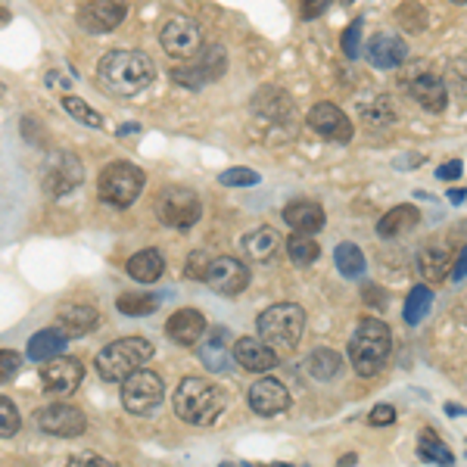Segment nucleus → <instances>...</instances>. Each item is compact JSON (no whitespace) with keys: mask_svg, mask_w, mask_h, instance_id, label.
I'll return each instance as SVG.
<instances>
[{"mask_svg":"<svg viewBox=\"0 0 467 467\" xmlns=\"http://www.w3.org/2000/svg\"><path fill=\"white\" fill-rule=\"evenodd\" d=\"M156 78V63L140 50H109L97 66V81L112 97H138Z\"/></svg>","mask_w":467,"mask_h":467,"instance_id":"f257e3e1","label":"nucleus"},{"mask_svg":"<svg viewBox=\"0 0 467 467\" xmlns=\"http://www.w3.org/2000/svg\"><path fill=\"white\" fill-rule=\"evenodd\" d=\"M228 405L224 389L213 380L202 378H184L175 389V414L184 424L193 427H209L218 420V414Z\"/></svg>","mask_w":467,"mask_h":467,"instance_id":"f03ea898","label":"nucleus"},{"mask_svg":"<svg viewBox=\"0 0 467 467\" xmlns=\"http://www.w3.org/2000/svg\"><path fill=\"white\" fill-rule=\"evenodd\" d=\"M389 352H393V334L380 318L358 321L356 334L349 340V365L358 378H374L383 371Z\"/></svg>","mask_w":467,"mask_h":467,"instance_id":"7ed1b4c3","label":"nucleus"},{"mask_svg":"<svg viewBox=\"0 0 467 467\" xmlns=\"http://www.w3.org/2000/svg\"><path fill=\"white\" fill-rule=\"evenodd\" d=\"M153 343L144 337H125V340L109 343L97 356V374L107 383H122L128 374L140 371L150 358H153Z\"/></svg>","mask_w":467,"mask_h":467,"instance_id":"20e7f679","label":"nucleus"},{"mask_svg":"<svg viewBox=\"0 0 467 467\" xmlns=\"http://www.w3.org/2000/svg\"><path fill=\"white\" fill-rule=\"evenodd\" d=\"M306 330V312L296 303H277L259 315V337L277 352L296 349Z\"/></svg>","mask_w":467,"mask_h":467,"instance_id":"39448f33","label":"nucleus"},{"mask_svg":"<svg viewBox=\"0 0 467 467\" xmlns=\"http://www.w3.org/2000/svg\"><path fill=\"white\" fill-rule=\"evenodd\" d=\"M399 90L409 94L418 107H424L431 112H442L449 103V85L442 81V75H436L427 63L405 66L402 75H399Z\"/></svg>","mask_w":467,"mask_h":467,"instance_id":"423d86ee","label":"nucleus"},{"mask_svg":"<svg viewBox=\"0 0 467 467\" xmlns=\"http://www.w3.org/2000/svg\"><path fill=\"white\" fill-rule=\"evenodd\" d=\"M140 191H144V171L131 162H109L100 171V181H97L100 200L116 209H128L140 197Z\"/></svg>","mask_w":467,"mask_h":467,"instance_id":"0eeeda50","label":"nucleus"},{"mask_svg":"<svg viewBox=\"0 0 467 467\" xmlns=\"http://www.w3.org/2000/svg\"><path fill=\"white\" fill-rule=\"evenodd\" d=\"M224 69H228V54H224L218 44H206V47H200L193 57H187L184 66L171 69V78L187 90H200V88L213 85L215 78H222Z\"/></svg>","mask_w":467,"mask_h":467,"instance_id":"6e6552de","label":"nucleus"},{"mask_svg":"<svg viewBox=\"0 0 467 467\" xmlns=\"http://www.w3.org/2000/svg\"><path fill=\"white\" fill-rule=\"evenodd\" d=\"M156 215L165 228H178L187 231L202 218V206L200 197L187 187H165V191L156 197Z\"/></svg>","mask_w":467,"mask_h":467,"instance_id":"1a4fd4ad","label":"nucleus"},{"mask_svg":"<svg viewBox=\"0 0 467 467\" xmlns=\"http://www.w3.org/2000/svg\"><path fill=\"white\" fill-rule=\"evenodd\" d=\"M165 399V387H162V378L153 371H134L128 374L122 380V405L131 414H150L162 405Z\"/></svg>","mask_w":467,"mask_h":467,"instance_id":"9d476101","label":"nucleus"},{"mask_svg":"<svg viewBox=\"0 0 467 467\" xmlns=\"http://www.w3.org/2000/svg\"><path fill=\"white\" fill-rule=\"evenodd\" d=\"M162 50L171 59H187L202 47V28L197 19L191 16H171L160 32Z\"/></svg>","mask_w":467,"mask_h":467,"instance_id":"9b49d317","label":"nucleus"},{"mask_svg":"<svg viewBox=\"0 0 467 467\" xmlns=\"http://www.w3.org/2000/svg\"><path fill=\"white\" fill-rule=\"evenodd\" d=\"M202 281H206L218 296H240V293L250 287V265L234 259V255H222V259L209 262V271Z\"/></svg>","mask_w":467,"mask_h":467,"instance_id":"f8f14e48","label":"nucleus"},{"mask_svg":"<svg viewBox=\"0 0 467 467\" xmlns=\"http://www.w3.org/2000/svg\"><path fill=\"white\" fill-rule=\"evenodd\" d=\"M306 119H308V128H312L315 134H321L324 140H334V144H349L352 134H356L352 119L346 116L337 103H327V100L315 103Z\"/></svg>","mask_w":467,"mask_h":467,"instance_id":"ddd939ff","label":"nucleus"},{"mask_svg":"<svg viewBox=\"0 0 467 467\" xmlns=\"http://www.w3.org/2000/svg\"><path fill=\"white\" fill-rule=\"evenodd\" d=\"M85 181V169H81V160L75 153H57L54 160L44 169V193L47 197H69L75 187Z\"/></svg>","mask_w":467,"mask_h":467,"instance_id":"4468645a","label":"nucleus"},{"mask_svg":"<svg viewBox=\"0 0 467 467\" xmlns=\"http://www.w3.org/2000/svg\"><path fill=\"white\" fill-rule=\"evenodd\" d=\"M128 16V0H88L78 10V26L90 35H107Z\"/></svg>","mask_w":467,"mask_h":467,"instance_id":"2eb2a0df","label":"nucleus"},{"mask_svg":"<svg viewBox=\"0 0 467 467\" xmlns=\"http://www.w3.org/2000/svg\"><path fill=\"white\" fill-rule=\"evenodd\" d=\"M85 380V368L78 358H47L41 365V383L44 393L50 396H69L78 389V383Z\"/></svg>","mask_w":467,"mask_h":467,"instance_id":"dca6fc26","label":"nucleus"},{"mask_svg":"<svg viewBox=\"0 0 467 467\" xmlns=\"http://www.w3.org/2000/svg\"><path fill=\"white\" fill-rule=\"evenodd\" d=\"M37 427L50 436H63V440H72V436H81L88 427L85 414H81L75 405H66V402H57V405H47V409L37 411Z\"/></svg>","mask_w":467,"mask_h":467,"instance_id":"f3484780","label":"nucleus"},{"mask_svg":"<svg viewBox=\"0 0 467 467\" xmlns=\"http://www.w3.org/2000/svg\"><path fill=\"white\" fill-rule=\"evenodd\" d=\"M246 402H250V409L255 414H262V418H275V414L290 409V389L275 378H262L250 387Z\"/></svg>","mask_w":467,"mask_h":467,"instance_id":"a211bd4d","label":"nucleus"},{"mask_svg":"<svg viewBox=\"0 0 467 467\" xmlns=\"http://www.w3.org/2000/svg\"><path fill=\"white\" fill-rule=\"evenodd\" d=\"M451 262H455V253H451V246L442 237H431L418 250V271L424 275V281H431V284L446 281Z\"/></svg>","mask_w":467,"mask_h":467,"instance_id":"6ab92c4d","label":"nucleus"},{"mask_svg":"<svg viewBox=\"0 0 467 467\" xmlns=\"http://www.w3.org/2000/svg\"><path fill=\"white\" fill-rule=\"evenodd\" d=\"M281 246H284V237L277 234V228H268V224L250 231L240 240V250H244L246 262H253V265H271V262H277Z\"/></svg>","mask_w":467,"mask_h":467,"instance_id":"aec40b11","label":"nucleus"},{"mask_svg":"<svg viewBox=\"0 0 467 467\" xmlns=\"http://www.w3.org/2000/svg\"><path fill=\"white\" fill-rule=\"evenodd\" d=\"M405 59H409V44L399 35L380 32L368 41V63L374 69H399V66H405Z\"/></svg>","mask_w":467,"mask_h":467,"instance_id":"412c9836","label":"nucleus"},{"mask_svg":"<svg viewBox=\"0 0 467 467\" xmlns=\"http://www.w3.org/2000/svg\"><path fill=\"white\" fill-rule=\"evenodd\" d=\"M234 361L253 374H265V371H271V368H277V349L275 346H268L265 340L244 337V340L234 343Z\"/></svg>","mask_w":467,"mask_h":467,"instance_id":"4be33fe9","label":"nucleus"},{"mask_svg":"<svg viewBox=\"0 0 467 467\" xmlns=\"http://www.w3.org/2000/svg\"><path fill=\"white\" fill-rule=\"evenodd\" d=\"M165 334L178 346H197L202 340V334H206V318H202V312H197V308H178L165 321Z\"/></svg>","mask_w":467,"mask_h":467,"instance_id":"5701e85b","label":"nucleus"},{"mask_svg":"<svg viewBox=\"0 0 467 467\" xmlns=\"http://www.w3.org/2000/svg\"><path fill=\"white\" fill-rule=\"evenodd\" d=\"M228 340H231L228 327H213L209 334H202V340H200V361L213 374H222V371H228V368H231L234 352L228 349Z\"/></svg>","mask_w":467,"mask_h":467,"instance_id":"b1692460","label":"nucleus"},{"mask_svg":"<svg viewBox=\"0 0 467 467\" xmlns=\"http://www.w3.org/2000/svg\"><path fill=\"white\" fill-rule=\"evenodd\" d=\"M253 112L259 122L265 125H277V122H287L293 116V103L284 90L277 88H262V94L253 100Z\"/></svg>","mask_w":467,"mask_h":467,"instance_id":"393cba45","label":"nucleus"},{"mask_svg":"<svg viewBox=\"0 0 467 467\" xmlns=\"http://www.w3.org/2000/svg\"><path fill=\"white\" fill-rule=\"evenodd\" d=\"M284 222H287L293 231L315 234V231L324 228L327 215H324V209L318 206V202H312V200H293L290 206L284 209Z\"/></svg>","mask_w":467,"mask_h":467,"instance_id":"a878e982","label":"nucleus"},{"mask_svg":"<svg viewBox=\"0 0 467 467\" xmlns=\"http://www.w3.org/2000/svg\"><path fill=\"white\" fill-rule=\"evenodd\" d=\"M418 222H420L418 206L405 202V206H396V209H389L387 215H380L378 234L383 240H399V237H405V234H411L414 228H418Z\"/></svg>","mask_w":467,"mask_h":467,"instance_id":"bb28decb","label":"nucleus"},{"mask_svg":"<svg viewBox=\"0 0 467 467\" xmlns=\"http://www.w3.org/2000/svg\"><path fill=\"white\" fill-rule=\"evenodd\" d=\"M358 116L368 128H387L399 122V107L389 94H374L371 100L358 107Z\"/></svg>","mask_w":467,"mask_h":467,"instance_id":"cd10ccee","label":"nucleus"},{"mask_svg":"<svg viewBox=\"0 0 467 467\" xmlns=\"http://www.w3.org/2000/svg\"><path fill=\"white\" fill-rule=\"evenodd\" d=\"M97 324H100V315L90 306H66L63 312H59V330H63L66 337H85Z\"/></svg>","mask_w":467,"mask_h":467,"instance_id":"c85d7f7f","label":"nucleus"},{"mask_svg":"<svg viewBox=\"0 0 467 467\" xmlns=\"http://www.w3.org/2000/svg\"><path fill=\"white\" fill-rule=\"evenodd\" d=\"M66 343H69V337H66L59 327L37 330L32 340H28V358H32V361H47V358L59 356V352L66 349Z\"/></svg>","mask_w":467,"mask_h":467,"instance_id":"c756f323","label":"nucleus"},{"mask_svg":"<svg viewBox=\"0 0 467 467\" xmlns=\"http://www.w3.org/2000/svg\"><path fill=\"white\" fill-rule=\"evenodd\" d=\"M125 268H128V275H131L134 281L153 284V281H160V277H162L165 259L156 250H140V253H134L131 259H128Z\"/></svg>","mask_w":467,"mask_h":467,"instance_id":"7c9ffc66","label":"nucleus"},{"mask_svg":"<svg viewBox=\"0 0 467 467\" xmlns=\"http://www.w3.org/2000/svg\"><path fill=\"white\" fill-rule=\"evenodd\" d=\"M306 374L312 380H318V383H327V380H334L337 374L343 371V358H340V352H334V349H315L312 356L306 358Z\"/></svg>","mask_w":467,"mask_h":467,"instance_id":"2f4dec72","label":"nucleus"},{"mask_svg":"<svg viewBox=\"0 0 467 467\" xmlns=\"http://www.w3.org/2000/svg\"><path fill=\"white\" fill-rule=\"evenodd\" d=\"M418 458H420V462H427V464H455V455H451L446 442L436 436V431H420Z\"/></svg>","mask_w":467,"mask_h":467,"instance_id":"473e14b6","label":"nucleus"},{"mask_svg":"<svg viewBox=\"0 0 467 467\" xmlns=\"http://www.w3.org/2000/svg\"><path fill=\"white\" fill-rule=\"evenodd\" d=\"M431 306H433V290L431 287H424V284H418V287H411V293L405 296V308H402V315H405V324H420L424 321V315L431 312Z\"/></svg>","mask_w":467,"mask_h":467,"instance_id":"72a5a7b5","label":"nucleus"},{"mask_svg":"<svg viewBox=\"0 0 467 467\" xmlns=\"http://www.w3.org/2000/svg\"><path fill=\"white\" fill-rule=\"evenodd\" d=\"M287 253H290V259L296 262L299 268H306L321 255V246L312 240V234L293 231V237H287Z\"/></svg>","mask_w":467,"mask_h":467,"instance_id":"f704fd0d","label":"nucleus"},{"mask_svg":"<svg viewBox=\"0 0 467 467\" xmlns=\"http://www.w3.org/2000/svg\"><path fill=\"white\" fill-rule=\"evenodd\" d=\"M156 306H160V299L153 296V293H122V296L116 299V308L128 318H144V315H153Z\"/></svg>","mask_w":467,"mask_h":467,"instance_id":"c9c22d12","label":"nucleus"},{"mask_svg":"<svg viewBox=\"0 0 467 467\" xmlns=\"http://www.w3.org/2000/svg\"><path fill=\"white\" fill-rule=\"evenodd\" d=\"M334 262H337V268H340L343 277H361V275H365V255H361V250L356 244H340V246H337Z\"/></svg>","mask_w":467,"mask_h":467,"instance_id":"e433bc0d","label":"nucleus"},{"mask_svg":"<svg viewBox=\"0 0 467 467\" xmlns=\"http://www.w3.org/2000/svg\"><path fill=\"white\" fill-rule=\"evenodd\" d=\"M63 107L66 112H69L72 119H78L81 125H88V128H103V119H100V112H94L88 107L81 97H63Z\"/></svg>","mask_w":467,"mask_h":467,"instance_id":"4c0bfd02","label":"nucleus"},{"mask_svg":"<svg viewBox=\"0 0 467 467\" xmlns=\"http://www.w3.org/2000/svg\"><path fill=\"white\" fill-rule=\"evenodd\" d=\"M19 427H22L19 409L6 396H0V440H6V436H16Z\"/></svg>","mask_w":467,"mask_h":467,"instance_id":"58836bf2","label":"nucleus"},{"mask_svg":"<svg viewBox=\"0 0 467 467\" xmlns=\"http://www.w3.org/2000/svg\"><path fill=\"white\" fill-rule=\"evenodd\" d=\"M224 187H250V184H259V171L253 169H228L218 175Z\"/></svg>","mask_w":467,"mask_h":467,"instance_id":"ea45409f","label":"nucleus"},{"mask_svg":"<svg viewBox=\"0 0 467 467\" xmlns=\"http://www.w3.org/2000/svg\"><path fill=\"white\" fill-rule=\"evenodd\" d=\"M19 368H22V356H19V352H13V349H0V387H4V383H10L13 378H16Z\"/></svg>","mask_w":467,"mask_h":467,"instance_id":"a19ab883","label":"nucleus"},{"mask_svg":"<svg viewBox=\"0 0 467 467\" xmlns=\"http://www.w3.org/2000/svg\"><path fill=\"white\" fill-rule=\"evenodd\" d=\"M361 28H365V19H356L349 28L343 32V54L349 59L358 57V41H361Z\"/></svg>","mask_w":467,"mask_h":467,"instance_id":"79ce46f5","label":"nucleus"},{"mask_svg":"<svg viewBox=\"0 0 467 467\" xmlns=\"http://www.w3.org/2000/svg\"><path fill=\"white\" fill-rule=\"evenodd\" d=\"M206 271H209V255L202 253V250H200V253H191L184 275L191 277V281H202V277H206Z\"/></svg>","mask_w":467,"mask_h":467,"instance_id":"37998d69","label":"nucleus"},{"mask_svg":"<svg viewBox=\"0 0 467 467\" xmlns=\"http://www.w3.org/2000/svg\"><path fill=\"white\" fill-rule=\"evenodd\" d=\"M368 420H371L374 427H389L396 420V409L393 405H374L371 414H368Z\"/></svg>","mask_w":467,"mask_h":467,"instance_id":"c03bdc74","label":"nucleus"},{"mask_svg":"<svg viewBox=\"0 0 467 467\" xmlns=\"http://www.w3.org/2000/svg\"><path fill=\"white\" fill-rule=\"evenodd\" d=\"M330 6V0H299V16L303 19H318Z\"/></svg>","mask_w":467,"mask_h":467,"instance_id":"a18cd8bd","label":"nucleus"},{"mask_svg":"<svg viewBox=\"0 0 467 467\" xmlns=\"http://www.w3.org/2000/svg\"><path fill=\"white\" fill-rule=\"evenodd\" d=\"M462 171H464V165L458 160H451V162L442 165L440 171H436V178H440V181H458V178H462Z\"/></svg>","mask_w":467,"mask_h":467,"instance_id":"49530a36","label":"nucleus"},{"mask_svg":"<svg viewBox=\"0 0 467 467\" xmlns=\"http://www.w3.org/2000/svg\"><path fill=\"white\" fill-rule=\"evenodd\" d=\"M449 277H451V281H464V277H467V246L462 250V255H458V259L451 262Z\"/></svg>","mask_w":467,"mask_h":467,"instance_id":"de8ad7c7","label":"nucleus"},{"mask_svg":"<svg viewBox=\"0 0 467 467\" xmlns=\"http://www.w3.org/2000/svg\"><path fill=\"white\" fill-rule=\"evenodd\" d=\"M69 464H107V458L100 455H90V451H85V455H72Z\"/></svg>","mask_w":467,"mask_h":467,"instance_id":"09e8293b","label":"nucleus"},{"mask_svg":"<svg viewBox=\"0 0 467 467\" xmlns=\"http://www.w3.org/2000/svg\"><path fill=\"white\" fill-rule=\"evenodd\" d=\"M464 197H467L464 187H451V191H449V200L455 202V206H458V202H464Z\"/></svg>","mask_w":467,"mask_h":467,"instance_id":"8fccbe9b","label":"nucleus"},{"mask_svg":"<svg viewBox=\"0 0 467 467\" xmlns=\"http://www.w3.org/2000/svg\"><path fill=\"white\" fill-rule=\"evenodd\" d=\"M446 414H451V418H464L467 411L462 409V405H449V402H446Z\"/></svg>","mask_w":467,"mask_h":467,"instance_id":"3c124183","label":"nucleus"},{"mask_svg":"<svg viewBox=\"0 0 467 467\" xmlns=\"http://www.w3.org/2000/svg\"><path fill=\"white\" fill-rule=\"evenodd\" d=\"M6 22H10V13H6V10H0V26H6Z\"/></svg>","mask_w":467,"mask_h":467,"instance_id":"603ef678","label":"nucleus"},{"mask_svg":"<svg viewBox=\"0 0 467 467\" xmlns=\"http://www.w3.org/2000/svg\"><path fill=\"white\" fill-rule=\"evenodd\" d=\"M449 4H467V0H449Z\"/></svg>","mask_w":467,"mask_h":467,"instance_id":"864d4df0","label":"nucleus"},{"mask_svg":"<svg viewBox=\"0 0 467 467\" xmlns=\"http://www.w3.org/2000/svg\"><path fill=\"white\" fill-rule=\"evenodd\" d=\"M0 94H4V88H0Z\"/></svg>","mask_w":467,"mask_h":467,"instance_id":"5fc2aeb1","label":"nucleus"},{"mask_svg":"<svg viewBox=\"0 0 467 467\" xmlns=\"http://www.w3.org/2000/svg\"><path fill=\"white\" fill-rule=\"evenodd\" d=\"M343 4H349V0H343Z\"/></svg>","mask_w":467,"mask_h":467,"instance_id":"6e6d98bb","label":"nucleus"}]
</instances>
